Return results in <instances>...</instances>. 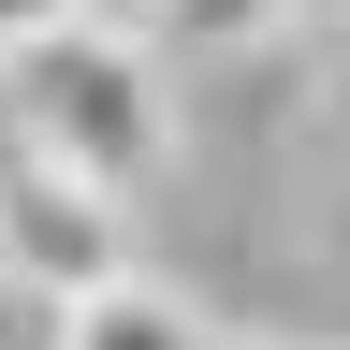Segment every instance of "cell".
<instances>
[{"mask_svg":"<svg viewBox=\"0 0 350 350\" xmlns=\"http://www.w3.org/2000/svg\"><path fill=\"white\" fill-rule=\"evenodd\" d=\"M73 15H88V29H117V44H161V29H175V0H73Z\"/></svg>","mask_w":350,"mask_h":350,"instance_id":"obj_5","label":"cell"},{"mask_svg":"<svg viewBox=\"0 0 350 350\" xmlns=\"http://www.w3.org/2000/svg\"><path fill=\"white\" fill-rule=\"evenodd\" d=\"M292 15H321V29H336V15H350V0H292Z\"/></svg>","mask_w":350,"mask_h":350,"instance_id":"obj_7","label":"cell"},{"mask_svg":"<svg viewBox=\"0 0 350 350\" xmlns=\"http://www.w3.org/2000/svg\"><path fill=\"white\" fill-rule=\"evenodd\" d=\"M0 262H15V278L29 292H117L131 278V234H117V190H88V175L73 161H15V175H0Z\"/></svg>","mask_w":350,"mask_h":350,"instance_id":"obj_2","label":"cell"},{"mask_svg":"<svg viewBox=\"0 0 350 350\" xmlns=\"http://www.w3.org/2000/svg\"><path fill=\"white\" fill-rule=\"evenodd\" d=\"M59 15H73V0H0V59H15V44H44Z\"/></svg>","mask_w":350,"mask_h":350,"instance_id":"obj_6","label":"cell"},{"mask_svg":"<svg viewBox=\"0 0 350 350\" xmlns=\"http://www.w3.org/2000/svg\"><path fill=\"white\" fill-rule=\"evenodd\" d=\"M278 15H292V0H175V29H161V44H262Z\"/></svg>","mask_w":350,"mask_h":350,"instance_id":"obj_4","label":"cell"},{"mask_svg":"<svg viewBox=\"0 0 350 350\" xmlns=\"http://www.w3.org/2000/svg\"><path fill=\"white\" fill-rule=\"evenodd\" d=\"M59 350H234V336L190 321L161 278H117V292H73V306H59Z\"/></svg>","mask_w":350,"mask_h":350,"instance_id":"obj_3","label":"cell"},{"mask_svg":"<svg viewBox=\"0 0 350 350\" xmlns=\"http://www.w3.org/2000/svg\"><path fill=\"white\" fill-rule=\"evenodd\" d=\"M0 88H15V131H29L44 161H73L88 190H146V175H161V88H146V44L59 15L44 44L0 59Z\"/></svg>","mask_w":350,"mask_h":350,"instance_id":"obj_1","label":"cell"}]
</instances>
